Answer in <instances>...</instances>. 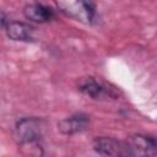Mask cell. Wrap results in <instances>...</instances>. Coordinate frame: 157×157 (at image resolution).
Instances as JSON below:
<instances>
[{
  "label": "cell",
  "instance_id": "2",
  "mask_svg": "<svg viewBox=\"0 0 157 157\" xmlns=\"http://www.w3.org/2000/svg\"><path fill=\"white\" fill-rule=\"evenodd\" d=\"M58 7L66 16L86 25L97 22V10L93 2L87 1H58Z\"/></svg>",
  "mask_w": 157,
  "mask_h": 157
},
{
  "label": "cell",
  "instance_id": "3",
  "mask_svg": "<svg viewBox=\"0 0 157 157\" xmlns=\"http://www.w3.org/2000/svg\"><path fill=\"white\" fill-rule=\"evenodd\" d=\"M93 150L103 157H131L128 142L110 136L96 137L92 142Z\"/></svg>",
  "mask_w": 157,
  "mask_h": 157
},
{
  "label": "cell",
  "instance_id": "5",
  "mask_svg": "<svg viewBox=\"0 0 157 157\" xmlns=\"http://www.w3.org/2000/svg\"><path fill=\"white\" fill-rule=\"evenodd\" d=\"M77 90L93 98V99H99V98H103L105 96L108 97H117V94L113 92L112 88H108L105 85L98 82L94 77L92 76H86V77H81L78 81H77Z\"/></svg>",
  "mask_w": 157,
  "mask_h": 157
},
{
  "label": "cell",
  "instance_id": "1",
  "mask_svg": "<svg viewBox=\"0 0 157 157\" xmlns=\"http://www.w3.org/2000/svg\"><path fill=\"white\" fill-rule=\"evenodd\" d=\"M13 137L22 148L29 150L31 156H42L43 148L40 141L43 137V120L36 117L21 118L15 124Z\"/></svg>",
  "mask_w": 157,
  "mask_h": 157
},
{
  "label": "cell",
  "instance_id": "8",
  "mask_svg": "<svg viewBox=\"0 0 157 157\" xmlns=\"http://www.w3.org/2000/svg\"><path fill=\"white\" fill-rule=\"evenodd\" d=\"M5 31H6L7 37L12 40H16V42H32L33 40L34 27L28 23L20 22V21H10Z\"/></svg>",
  "mask_w": 157,
  "mask_h": 157
},
{
  "label": "cell",
  "instance_id": "7",
  "mask_svg": "<svg viewBox=\"0 0 157 157\" xmlns=\"http://www.w3.org/2000/svg\"><path fill=\"white\" fill-rule=\"evenodd\" d=\"M23 16L36 23H47L55 17V12L50 6L39 2L27 4L23 7Z\"/></svg>",
  "mask_w": 157,
  "mask_h": 157
},
{
  "label": "cell",
  "instance_id": "6",
  "mask_svg": "<svg viewBox=\"0 0 157 157\" xmlns=\"http://www.w3.org/2000/svg\"><path fill=\"white\" fill-rule=\"evenodd\" d=\"M90 125V117L82 112L75 113L58 123V130L63 135H74L85 131Z\"/></svg>",
  "mask_w": 157,
  "mask_h": 157
},
{
  "label": "cell",
  "instance_id": "4",
  "mask_svg": "<svg viewBox=\"0 0 157 157\" xmlns=\"http://www.w3.org/2000/svg\"><path fill=\"white\" fill-rule=\"evenodd\" d=\"M131 157H155L157 156V137L145 134L130 135L126 140Z\"/></svg>",
  "mask_w": 157,
  "mask_h": 157
}]
</instances>
